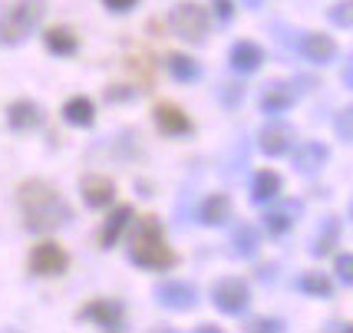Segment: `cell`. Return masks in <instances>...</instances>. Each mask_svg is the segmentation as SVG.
<instances>
[{
  "label": "cell",
  "instance_id": "e575fe53",
  "mask_svg": "<svg viewBox=\"0 0 353 333\" xmlns=\"http://www.w3.org/2000/svg\"><path fill=\"white\" fill-rule=\"evenodd\" d=\"M340 79H343V86H347V90H353V53H350V60H347V66H343Z\"/></svg>",
  "mask_w": 353,
  "mask_h": 333
},
{
  "label": "cell",
  "instance_id": "7c38bea8",
  "mask_svg": "<svg viewBox=\"0 0 353 333\" xmlns=\"http://www.w3.org/2000/svg\"><path fill=\"white\" fill-rule=\"evenodd\" d=\"M294 103H297V90H294L291 83H284V79L264 83L261 96H258V109H261L264 116H281V112H288Z\"/></svg>",
  "mask_w": 353,
  "mask_h": 333
},
{
  "label": "cell",
  "instance_id": "8d00e7d4",
  "mask_svg": "<svg viewBox=\"0 0 353 333\" xmlns=\"http://www.w3.org/2000/svg\"><path fill=\"white\" fill-rule=\"evenodd\" d=\"M274 264H261V268H258V277H261V281H274Z\"/></svg>",
  "mask_w": 353,
  "mask_h": 333
},
{
  "label": "cell",
  "instance_id": "ffe728a7",
  "mask_svg": "<svg viewBox=\"0 0 353 333\" xmlns=\"http://www.w3.org/2000/svg\"><path fill=\"white\" fill-rule=\"evenodd\" d=\"M258 251H261V234H258V228L241 221V225H234L231 231V254L241 261H251L258 258Z\"/></svg>",
  "mask_w": 353,
  "mask_h": 333
},
{
  "label": "cell",
  "instance_id": "f546056e",
  "mask_svg": "<svg viewBox=\"0 0 353 333\" xmlns=\"http://www.w3.org/2000/svg\"><path fill=\"white\" fill-rule=\"evenodd\" d=\"M245 330L248 333H264V330L281 333V330H284V320H277V317H254L251 323H245Z\"/></svg>",
  "mask_w": 353,
  "mask_h": 333
},
{
  "label": "cell",
  "instance_id": "8992f818",
  "mask_svg": "<svg viewBox=\"0 0 353 333\" xmlns=\"http://www.w3.org/2000/svg\"><path fill=\"white\" fill-rule=\"evenodd\" d=\"M301 214H304V201L301 198H291V201H268V212L261 214V225L268 234H274V238H281V234H288L297 221H301Z\"/></svg>",
  "mask_w": 353,
  "mask_h": 333
},
{
  "label": "cell",
  "instance_id": "f1b7e54d",
  "mask_svg": "<svg viewBox=\"0 0 353 333\" xmlns=\"http://www.w3.org/2000/svg\"><path fill=\"white\" fill-rule=\"evenodd\" d=\"M218 96H221V103L228 109H234V106H241V99H245V86L241 83H221Z\"/></svg>",
  "mask_w": 353,
  "mask_h": 333
},
{
  "label": "cell",
  "instance_id": "4fadbf2b",
  "mask_svg": "<svg viewBox=\"0 0 353 333\" xmlns=\"http://www.w3.org/2000/svg\"><path fill=\"white\" fill-rule=\"evenodd\" d=\"M297 53L304 57V60L310 63H317V66H327V63H334L337 60V43H334V37H327V33H301L297 37Z\"/></svg>",
  "mask_w": 353,
  "mask_h": 333
},
{
  "label": "cell",
  "instance_id": "1f68e13d",
  "mask_svg": "<svg viewBox=\"0 0 353 333\" xmlns=\"http://www.w3.org/2000/svg\"><path fill=\"white\" fill-rule=\"evenodd\" d=\"M212 10H215L218 23H231L234 20V0H212Z\"/></svg>",
  "mask_w": 353,
  "mask_h": 333
},
{
  "label": "cell",
  "instance_id": "5b68a950",
  "mask_svg": "<svg viewBox=\"0 0 353 333\" xmlns=\"http://www.w3.org/2000/svg\"><path fill=\"white\" fill-rule=\"evenodd\" d=\"M212 303H215L221 314L238 317V314H245L248 303H251V287H248L241 277H221V281H215V287H212Z\"/></svg>",
  "mask_w": 353,
  "mask_h": 333
},
{
  "label": "cell",
  "instance_id": "d590c367",
  "mask_svg": "<svg viewBox=\"0 0 353 333\" xmlns=\"http://www.w3.org/2000/svg\"><path fill=\"white\" fill-rule=\"evenodd\" d=\"M323 330H330V333H340V330H347V333H353V323H343V320H330Z\"/></svg>",
  "mask_w": 353,
  "mask_h": 333
},
{
  "label": "cell",
  "instance_id": "9c48e42d",
  "mask_svg": "<svg viewBox=\"0 0 353 333\" xmlns=\"http://www.w3.org/2000/svg\"><path fill=\"white\" fill-rule=\"evenodd\" d=\"M294 145V129L288 125V122L281 119H271L264 122L261 129H258V149L268 155V159H277V155H288Z\"/></svg>",
  "mask_w": 353,
  "mask_h": 333
},
{
  "label": "cell",
  "instance_id": "f35d334b",
  "mask_svg": "<svg viewBox=\"0 0 353 333\" xmlns=\"http://www.w3.org/2000/svg\"><path fill=\"white\" fill-rule=\"evenodd\" d=\"M350 221H353V201H350Z\"/></svg>",
  "mask_w": 353,
  "mask_h": 333
},
{
  "label": "cell",
  "instance_id": "52a82bcc",
  "mask_svg": "<svg viewBox=\"0 0 353 333\" xmlns=\"http://www.w3.org/2000/svg\"><path fill=\"white\" fill-rule=\"evenodd\" d=\"M79 320H90L99 330H123L125 327V307L112 297H96V301L79 307Z\"/></svg>",
  "mask_w": 353,
  "mask_h": 333
},
{
  "label": "cell",
  "instance_id": "83f0119b",
  "mask_svg": "<svg viewBox=\"0 0 353 333\" xmlns=\"http://www.w3.org/2000/svg\"><path fill=\"white\" fill-rule=\"evenodd\" d=\"M327 17H330L334 27H353V0H340V3H334V7L327 10Z\"/></svg>",
  "mask_w": 353,
  "mask_h": 333
},
{
  "label": "cell",
  "instance_id": "ac0fdd59",
  "mask_svg": "<svg viewBox=\"0 0 353 333\" xmlns=\"http://www.w3.org/2000/svg\"><path fill=\"white\" fill-rule=\"evenodd\" d=\"M79 192H83V201L90 208H109L112 198H116V182L106 179V175H83Z\"/></svg>",
  "mask_w": 353,
  "mask_h": 333
},
{
  "label": "cell",
  "instance_id": "44dd1931",
  "mask_svg": "<svg viewBox=\"0 0 353 333\" xmlns=\"http://www.w3.org/2000/svg\"><path fill=\"white\" fill-rule=\"evenodd\" d=\"M228 218H231V198H228V195L215 192V195H208L205 201H201L199 221H201L205 228H221V225H228Z\"/></svg>",
  "mask_w": 353,
  "mask_h": 333
},
{
  "label": "cell",
  "instance_id": "3957f363",
  "mask_svg": "<svg viewBox=\"0 0 353 333\" xmlns=\"http://www.w3.org/2000/svg\"><path fill=\"white\" fill-rule=\"evenodd\" d=\"M46 14V0H14L0 14V43H23Z\"/></svg>",
  "mask_w": 353,
  "mask_h": 333
},
{
  "label": "cell",
  "instance_id": "7402d4cb",
  "mask_svg": "<svg viewBox=\"0 0 353 333\" xmlns=\"http://www.w3.org/2000/svg\"><path fill=\"white\" fill-rule=\"evenodd\" d=\"M281 175H277L274 168H261V172H254V179H251V201L254 205H268V201H274L281 195Z\"/></svg>",
  "mask_w": 353,
  "mask_h": 333
},
{
  "label": "cell",
  "instance_id": "e0dca14e",
  "mask_svg": "<svg viewBox=\"0 0 353 333\" xmlns=\"http://www.w3.org/2000/svg\"><path fill=\"white\" fill-rule=\"evenodd\" d=\"M7 125L14 132H30V129H40L43 125V109L37 106L33 99H14L7 106Z\"/></svg>",
  "mask_w": 353,
  "mask_h": 333
},
{
  "label": "cell",
  "instance_id": "484cf974",
  "mask_svg": "<svg viewBox=\"0 0 353 333\" xmlns=\"http://www.w3.org/2000/svg\"><path fill=\"white\" fill-rule=\"evenodd\" d=\"M165 63H169L172 79H179V83H195V79H201L199 60H192V57H185V53H169Z\"/></svg>",
  "mask_w": 353,
  "mask_h": 333
},
{
  "label": "cell",
  "instance_id": "5bb4252c",
  "mask_svg": "<svg viewBox=\"0 0 353 333\" xmlns=\"http://www.w3.org/2000/svg\"><path fill=\"white\" fill-rule=\"evenodd\" d=\"M327 162H330V149L323 142H301L291 155V165L297 175H317Z\"/></svg>",
  "mask_w": 353,
  "mask_h": 333
},
{
  "label": "cell",
  "instance_id": "d6a6232c",
  "mask_svg": "<svg viewBox=\"0 0 353 333\" xmlns=\"http://www.w3.org/2000/svg\"><path fill=\"white\" fill-rule=\"evenodd\" d=\"M103 3H106V10H112V14H129L139 0H103Z\"/></svg>",
  "mask_w": 353,
  "mask_h": 333
},
{
  "label": "cell",
  "instance_id": "ba28073f",
  "mask_svg": "<svg viewBox=\"0 0 353 333\" xmlns=\"http://www.w3.org/2000/svg\"><path fill=\"white\" fill-rule=\"evenodd\" d=\"M27 264H30V274H37V277H60L70 268V254L57 241H40L30 251Z\"/></svg>",
  "mask_w": 353,
  "mask_h": 333
},
{
  "label": "cell",
  "instance_id": "7a4b0ae2",
  "mask_svg": "<svg viewBox=\"0 0 353 333\" xmlns=\"http://www.w3.org/2000/svg\"><path fill=\"white\" fill-rule=\"evenodd\" d=\"M129 261L142 271H169L179 264V254L165 241V228L155 214L139 218L129 234Z\"/></svg>",
  "mask_w": 353,
  "mask_h": 333
},
{
  "label": "cell",
  "instance_id": "4dcf8cb0",
  "mask_svg": "<svg viewBox=\"0 0 353 333\" xmlns=\"http://www.w3.org/2000/svg\"><path fill=\"white\" fill-rule=\"evenodd\" d=\"M334 271H337L340 284L353 287V254H350V251H347V254H337V261H334Z\"/></svg>",
  "mask_w": 353,
  "mask_h": 333
},
{
  "label": "cell",
  "instance_id": "4316f807",
  "mask_svg": "<svg viewBox=\"0 0 353 333\" xmlns=\"http://www.w3.org/2000/svg\"><path fill=\"white\" fill-rule=\"evenodd\" d=\"M334 132H337V139H343V142H353V103L343 106L337 116H334Z\"/></svg>",
  "mask_w": 353,
  "mask_h": 333
},
{
  "label": "cell",
  "instance_id": "cb8c5ba5",
  "mask_svg": "<svg viewBox=\"0 0 353 333\" xmlns=\"http://www.w3.org/2000/svg\"><path fill=\"white\" fill-rule=\"evenodd\" d=\"M43 43L53 57H73L79 50V37L70 30V27H50V30L43 33Z\"/></svg>",
  "mask_w": 353,
  "mask_h": 333
},
{
  "label": "cell",
  "instance_id": "74e56055",
  "mask_svg": "<svg viewBox=\"0 0 353 333\" xmlns=\"http://www.w3.org/2000/svg\"><path fill=\"white\" fill-rule=\"evenodd\" d=\"M241 3H245V7H248V10H258V7H261V3H264V0H241Z\"/></svg>",
  "mask_w": 353,
  "mask_h": 333
},
{
  "label": "cell",
  "instance_id": "836d02e7",
  "mask_svg": "<svg viewBox=\"0 0 353 333\" xmlns=\"http://www.w3.org/2000/svg\"><path fill=\"white\" fill-rule=\"evenodd\" d=\"M136 96V90H106V99H112V103H119V99H132Z\"/></svg>",
  "mask_w": 353,
  "mask_h": 333
},
{
  "label": "cell",
  "instance_id": "9a60e30c",
  "mask_svg": "<svg viewBox=\"0 0 353 333\" xmlns=\"http://www.w3.org/2000/svg\"><path fill=\"white\" fill-rule=\"evenodd\" d=\"M261 63H264V50L254 43V40H234V43H231L228 66L238 76L258 73V70H261Z\"/></svg>",
  "mask_w": 353,
  "mask_h": 333
},
{
  "label": "cell",
  "instance_id": "277c9868",
  "mask_svg": "<svg viewBox=\"0 0 353 333\" xmlns=\"http://www.w3.org/2000/svg\"><path fill=\"white\" fill-rule=\"evenodd\" d=\"M172 30L175 37H182L185 43H205V37H208V10L195 3V0H182V3H175L172 7V17H169Z\"/></svg>",
  "mask_w": 353,
  "mask_h": 333
},
{
  "label": "cell",
  "instance_id": "d4e9b609",
  "mask_svg": "<svg viewBox=\"0 0 353 333\" xmlns=\"http://www.w3.org/2000/svg\"><path fill=\"white\" fill-rule=\"evenodd\" d=\"M294 287L301 290V294H307V297H321V301H330V297H334V281L321 271H304L297 277Z\"/></svg>",
  "mask_w": 353,
  "mask_h": 333
},
{
  "label": "cell",
  "instance_id": "8fae6325",
  "mask_svg": "<svg viewBox=\"0 0 353 333\" xmlns=\"http://www.w3.org/2000/svg\"><path fill=\"white\" fill-rule=\"evenodd\" d=\"M152 119H155V129H159L162 136L182 139V136H192V132H195L188 112H185L182 106H175V103H159V106L152 109Z\"/></svg>",
  "mask_w": 353,
  "mask_h": 333
},
{
  "label": "cell",
  "instance_id": "603a6c76",
  "mask_svg": "<svg viewBox=\"0 0 353 333\" xmlns=\"http://www.w3.org/2000/svg\"><path fill=\"white\" fill-rule=\"evenodd\" d=\"M63 122L77 125V129H90L96 122V106H92L90 96H73L63 103Z\"/></svg>",
  "mask_w": 353,
  "mask_h": 333
},
{
  "label": "cell",
  "instance_id": "d6986e66",
  "mask_svg": "<svg viewBox=\"0 0 353 333\" xmlns=\"http://www.w3.org/2000/svg\"><path fill=\"white\" fill-rule=\"evenodd\" d=\"M132 205H119V208H112L109 212V218L103 221V228H99V248H116V241L123 238V231L129 228V221H132Z\"/></svg>",
  "mask_w": 353,
  "mask_h": 333
},
{
  "label": "cell",
  "instance_id": "6da1fadb",
  "mask_svg": "<svg viewBox=\"0 0 353 333\" xmlns=\"http://www.w3.org/2000/svg\"><path fill=\"white\" fill-rule=\"evenodd\" d=\"M17 201L23 212V225L33 234H50V231H60L63 225L73 221V208L66 205L60 188L43 182V179H30V182L20 185Z\"/></svg>",
  "mask_w": 353,
  "mask_h": 333
},
{
  "label": "cell",
  "instance_id": "2e32d148",
  "mask_svg": "<svg viewBox=\"0 0 353 333\" xmlns=\"http://www.w3.org/2000/svg\"><path fill=\"white\" fill-rule=\"evenodd\" d=\"M340 231H343L340 218L337 214H327L321 221V228L314 231V238H310V248H307L310 258H330L340 244Z\"/></svg>",
  "mask_w": 353,
  "mask_h": 333
},
{
  "label": "cell",
  "instance_id": "30bf717a",
  "mask_svg": "<svg viewBox=\"0 0 353 333\" xmlns=\"http://www.w3.org/2000/svg\"><path fill=\"white\" fill-rule=\"evenodd\" d=\"M155 301L162 303L165 310H195L199 307V287L188 281H165L155 287Z\"/></svg>",
  "mask_w": 353,
  "mask_h": 333
}]
</instances>
